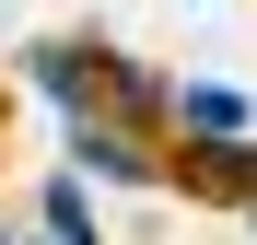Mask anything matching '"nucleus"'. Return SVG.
Here are the masks:
<instances>
[{
  "instance_id": "f257e3e1",
  "label": "nucleus",
  "mask_w": 257,
  "mask_h": 245,
  "mask_svg": "<svg viewBox=\"0 0 257 245\" xmlns=\"http://www.w3.org/2000/svg\"><path fill=\"white\" fill-rule=\"evenodd\" d=\"M176 175H187V198H257V152L245 140H199Z\"/></svg>"
},
{
  "instance_id": "f03ea898",
  "label": "nucleus",
  "mask_w": 257,
  "mask_h": 245,
  "mask_svg": "<svg viewBox=\"0 0 257 245\" xmlns=\"http://www.w3.org/2000/svg\"><path fill=\"white\" fill-rule=\"evenodd\" d=\"M47 233H59V245H94V198H82V175L47 187Z\"/></svg>"
},
{
  "instance_id": "7ed1b4c3",
  "label": "nucleus",
  "mask_w": 257,
  "mask_h": 245,
  "mask_svg": "<svg viewBox=\"0 0 257 245\" xmlns=\"http://www.w3.org/2000/svg\"><path fill=\"white\" fill-rule=\"evenodd\" d=\"M176 105H187V129H210V140H234V117H245V105L222 94V82H187V94H176Z\"/></svg>"
},
{
  "instance_id": "20e7f679",
  "label": "nucleus",
  "mask_w": 257,
  "mask_h": 245,
  "mask_svg": "<svg viewBox=\"0 0 257 245\" xmlns=\"http://www.w3.org/2000/svg\"><path fill=\"white\" fill-rule=\"evenodd\" d=\"M0 245H12V233H0Z\"/></svg>"
},
{
  "instance_id": "39448f33",
  "label": "nucleus",
  "mask_w": 257,
  "mask_h": 245,
  "mask_svg": "<svg viewBox=\"0 0 257 245\" xmlns=\"http://www.w3.org/2000/svg\"><path fill=\"white\" fill-rule=\"evenodd\" d=\"M47 245H59V233H47Z\"/></svg>"
}]
</instances>
